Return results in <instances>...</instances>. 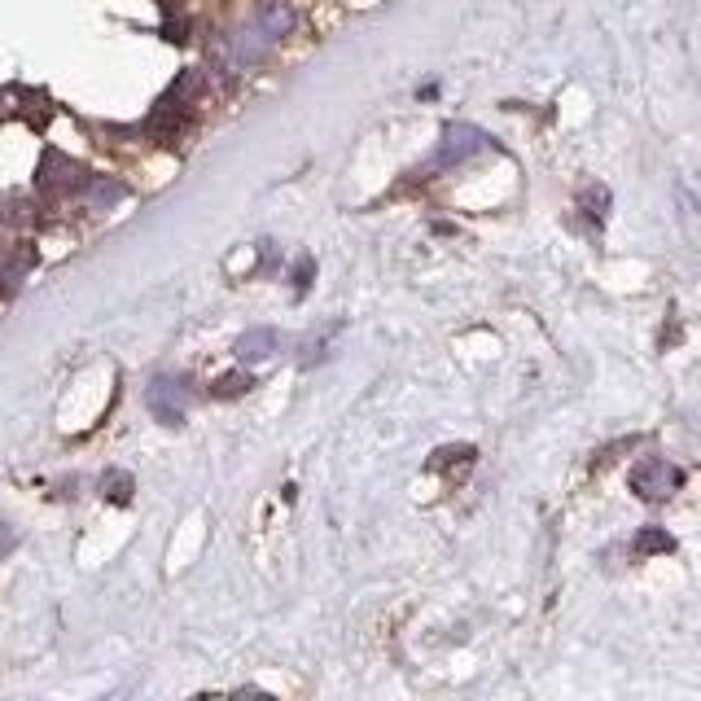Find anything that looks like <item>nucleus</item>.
<instances>
[{
  "label": "nucleus",
  "instance_id": "obj_6",
  "mask_svg": "<svg viewBox=\"0 0 701 701\" xmlns=\"http://www.w3.org/2000/svg\"><path fill=\"white\" fill-rule=\"evenodd\" d=\"M277 351H281V333L277 329H250L246 338L237 342L241 364H263V360H272Z\"/></svg>",
  "mask_w": 701,
  "mask_h": 701
},
{
  "label": "nucleus",
  "instance_id": "obj_3",
  "mask_svg": "<svg viewBox=\"0 0 701 701\" xmlns=\"http://www.w3.org/2000/svg\"><path fill=\"white\" fill-rule=\"evenodd\" d=\"M478 149H487V136H482L478 128H465V123H456V128H447L443 132V145H439V154H434V171L439 167H456V163H465V158H474Z\"/></svg>",
  "mask_w": 701,
  "mask_h": 701
},
{
  "label": "nucleus",
  "instance_id": "obj_4",
  "mask_svg": "<svg viewBox=\"0 0 701 701\" xmlns=\"http://www.w3.org/2000/svg\"><path fill=\"white\" fill-rule=\"evenodd\" d=\"M79 185H84V171H79L66 154L49 149V154H44V163H40V189L53 193V198H62V193H71Z\"/></svg>",
  "mask_w": 701,
  "mask_h": 701
},
{
  "label": "nucleus",
  "instance_id": "obj_7",
  "mask_svg": "<svg viewBox=\"0 0 701 701\" xmlns=\"http://www.w3.org/2000/svg\"><path fill=\"white\" fill-rule=\"evenodd\" d=\"M31 263H36V250H31V246H22L18 255L5 263V272H0V281H5V294H14V290H18L22 277H27V268H31Z\"/></svg>",
  "mask_w": 701,
  "mask_h": 701
},
{
  "label": "nucleus",
  "instance_id": "obj_13",
  "mask_svg": "<svg viewBox=\"0 0 701 701\" xmlns=\"http://www.w3.org/2000/svg\"><path fill=\"white\" fill-rule=\"evenodd\" d=\"M469 456H474V452H469V447H443V452H439V461H434V465H452V461H469Z\"/></svg>",
  "mask_w": 701,
  "mask_h": 701
},
{
  "label": "nucleus",
  "instance_id": "obj_8",
  "mask_svg": "<svg viewBox=\"0 0 701 701\" xmlns=\"http://www.w3.org/2000/svg\"><path fill=\"white\" fill-rule=\"evenodd\" d=\"M671 548H675V539L666 531H658V526H649V531L636 535V553H671Z\"/></svg>",
  "mask_w": 701,
  "mask_h": 701
},
{
  "label": "nucleus",
  "instance_id": "obj_1",
  "mask_svg": "<svg viewBox=\"0 0 701 701\" xmlns=\"http://www.w3.org/2000/svg\"><path fill=\"white\" fill-rule=\"evenodd\" d=\"M145 399H149V412H154L163 425H180V421H185V412H189V404H193V382H189V377L163 373V377L149 382Z\"/></svg>",
  "mask_w": 701,
  "mask_h": 701
},
{
  "label": "nucleus",
  "instance_id": "obj_11",
  "mask_svg": "<svg viewBox=\"0 0 701 701\" xmlns=\"http://www.w3.org/2000/svg\"><path fill=\"white\" fill-rule=\"evenodd\" d=\"M101 487H110L114 500H128V496H132V478H128V474H110L106 482H101Z\"/></svg>",
  "mask_w": 701,
  "mask_h": 701
},
{
  "label": "nucleus",
  "instance_id": "obj_2",
  "mask_svg": "<svg viewBox=\"0 0 701 701\" xmlns=\"http://www.w3.org/2000/svg\"><path fill=\"white\" fill-rule=\"evenodd\" d=\"M675 487H680V469L666 461V456H645V461L631 469V491L649 504H662Z\"/></svg>",
  "mask_w": 701,
  "mask_h": 701
},
{
  "label": "nucleus",
  "instance_id": "obj_15",
  "mask_svg": "<svg viewBox=\"0 0 701 701\" xmlns=\"http://www.w3.org/2000/svg\"><path fill=\"white\" fill-rule=\"evenodd\" d=\"M0 259H5V237H0Z\"/></svg>",
  "mask_w": 701,
  "mask_h": 701
},
{
  "label": "nucleus",
  "instance_id": "obj_9",
  "mask_svg": "<svg viewBox=\"0 0 701 701\" xmlns=\"http://www.w3.org/2000/svg\"><path fill=\"white\" fill-rule=\"evenodd\" d=\"M250 386H255V377H250V373H224L220 382H215V395H220V399H237V395H246Z\"/></svg>",
  "mask_w": 701,
  "mask_h": 701
},
{
  "label": "nucleus",
  "instance_id": "obj_14",
  "mask_svg": "<svg viewBox=\"0 0 701 701\" xmlns=\"http://www.w3.org/2000/svg\"><path fill=\"white\" fill-rule=\"evenodd\" d=\"M9 548H14V531H9V526L0 522V553H9Z\"/></svg>",
  "mask_w": 701,
  "mask_h": 701
},
{
  "label": "nucleus",
  "instance_id": "obj_10",
  "mask_svg": "<svg viewBox=\"0 0 701 701\" xmlns=\"http://www.w3.org/2000/svg\"><path fill=\"white\" fill-rule=\"evenodd\" d=\"M583 206H588V215H592L596 224H601V220H605V206H609V193L588 185V189H583Z\"/></svg>",
  "mask_w": 701,
  "mask_h": 701
},
{
  "label": "nucleus",
  "instance_id": "obj_5",
  "mask_svg": "<svg viewBox=\"0 0 701 701\" xmlns=\"http://www.w3.org/2000/svg\"><path fill=\"white\" fill-rule=\"evenodd\" d=\"M123 198H128V185H123V180H114V176H88V185H84L88 211H114Z\"/></svg>",
  "mask_w": 701,
  "mask_h": 701
},
{
  "label": "nucleus",
  "instance_id": "obj_12",
  "mask_svg": "<svg viewBox=\"0 0 701 701\" xmlns=\"http://www.w3.org/2000/svg\"><path fill=\"white\" fill-rule=\"evenodd\" d=\"M307 285H312V255H303V259H298V268H294V290L303 294Z\"/></svg>",
  "mask_w": 701,
  "mask_h": 701
}]
</instances>
